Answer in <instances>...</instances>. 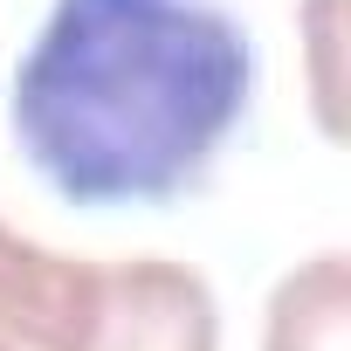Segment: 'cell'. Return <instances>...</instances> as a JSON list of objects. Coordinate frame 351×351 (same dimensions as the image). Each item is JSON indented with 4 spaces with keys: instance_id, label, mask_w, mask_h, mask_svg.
Listing matches in <instances>:
<instances>
[{
    "instance_id": "2",
    "label": "cell",
    "mask_w": 351,
    "mask_h": 351,
    "mask_svg": "<svg viewBox=\"0 0 351 351\" xmlns=\"http://www.w3.org/2000/svg\"><path fill=\"white\" fill-rule=\"evenodd\" d=\"M69 351H221V303L186 262H97V289Z\"/></svg>"
},
{
    "instance_id": "1",
    "label": "cell",
    "mask_w": 351,
    "mask_h": 351,
    "mask_svg": "<svg viewBox=\"0 0 351 351\" xmlns=\"http://www.w3.org/2000/svg\"><path fill=\"white\" fill-rule=\"evenodd\" d=\"M255 42L221 0H56L14 69V138L69 207H165L241 131Z\"/></svg>"
},
{
    "instance_id": "4",
    "label": "cell",
    "mask_w": 351,
    "mask_h": 351,
    "mask_svg": "<svg viewBox=\"0 0 351 351\" xmlns=\"http://www.w3.org/2000/svg\"><path fill=\"white\" fill-rule=\"evenodd\" d=\"M344 310H351L344 255L324 248V255H310L296 276L276 282L262 351H344Z\"/></svg>"
},
{
    "instance_id": "3",
    "label": "cell",
    "mask_w": 351,
    "mask_h": 351,
    "mask_svg": "<svg viewBox=\"0 0 351 351\" xmlns=\"http://www.w3.org/2000/svg\"><path fill=\"white\" fill-rule=\"evenodd\" d=\"M97 289V262L28 241L0 221V344L8 351H69Z\"/></svg>"
},
{
    "instance_id": "5",
    "label": "cell",
    "mask_w": 351,
    "mask_h": 351,
    "mask_svg": "<svg viewBox=\"0 0 351 351\" xmlns=\"http://www.w3.org/2000/svg\"><path fill=\"white\" fill-rule=\"evenodd\" d=\"M0 351H8V344H0Z\"/></svg>"
}]
</instances>
